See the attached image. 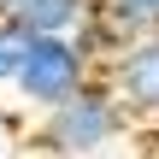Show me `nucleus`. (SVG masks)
Listing matches in <instances>:
<instances>
[{"label":"nucleus","mask_w":159,"mask_h":159,"mask_svg":"<svg viewBox=\"0 0 159 159\" xmlns=\"http://www.w3.org/2000/svg\"><path fill=\"white\" fill-rule=\"evenodd\" d=\"M30 41H35V30H30L18 12H0V89L18 83V71H24V59H30Z\"/></svg>","instance_id":"obj_6"},{"label":"nucleus","mask_w":159,"mask_h":159,"mask_svg":"<svg viewBox=\"0 0 159 159\" xmlns=\"http://www.w3.org/2000/svg\"><path fill=\"white\" fill-rule=\"evenodd\" d=\"M106 83L118 89V100L130 106V118H153L159 124V30L130 35L106 59Z\"/></svg>","instance_id":"obj_3"},{"label":"nucleus","mask_w":159,"mask_h":159,"mask_svg":"<svg viewBox=\"0 0 159 159\" xmlns=\"http://www.w3.org/2000/svg\"><path fill=\"white\" fill-rule=\"evenodd\" d=\"M124 130H130V106L118 100V89L106 77H89L71 100H59V106L41 112L35 148L47 159H94V153H106Z\"/></svg>","instance_id":"obj_1"},{"label":"nucleus","mask_w":159,"mask_h":159,"mask_svg":"<svg viewBox=\"0 0 159 159\" xmlns=\"http://www.w3.org/2000/svg\"><path fill=\"white\" fill-rule=\"evenodd\" d=\"M94 159H100V153H94Z\"/></svg>","instance_id":"obj_8"},{"label":"nucleus","mask_w":159,"mask_h":159,"mask_svg":"<svg viewBox=\"0 0 159 159\" xmlns=\"http://www.w3.org/2000/svg\"><path fill=\"white\" fill-rule=\"evenodd\" d=\"M18 6H24V0H0V12H18Z\"/></svg>","instance_id":"obj_7"},{"label":"nucleus","mask_w":159,"mask_h":159,"mask_svg":"<svg viewBox=\"0 0 159 159\" xmlns=\"http://www.w3.org/2000/svg\"><path fill=\"white\" fill-rule=\"evenodd\" d=\"M94 12L130 41V35H148L159 30V0H94Z\"/></svg>","instance_id":"obj_5"},{"label":"nucleus","mask_w":159,"mask_h":159,"mask_svg":"<svg viewBox=\"0 0 159 159\" xmlns=\"http://www.w3.org/2000/svg\"><path fill=\"white\" fill-rule=\"evenodd\" d=\"M18 18H24L35 35H77V30L94 18V0H24Z\"/></svg>","instance_id":"obj_4"},{"label":"nucleus","mask_w":159,"mask_h":159,"mask_svg":"<svg viewBox=\"0 0 159 159\" xmlns=\"http://www.w3.org/2000/svg\"><path fill=\"white\" fill-rule=\"evenodd\" d=\"M94 53H89V41L83 35H35L30 41V59H24V71H18V100L24 106H35V112H47V106H59V100H71L89 77H94Z\"/></svg>","instance_id":"obj_2"}]
</instances>
